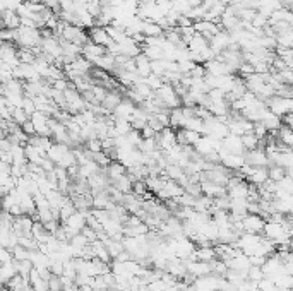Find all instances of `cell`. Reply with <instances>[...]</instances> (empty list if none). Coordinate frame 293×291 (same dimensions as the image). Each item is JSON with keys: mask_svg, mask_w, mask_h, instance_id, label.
Segmentation results:
<instances>
[{"mask_svg": "<svg viewBox=\"0 0 293 291\" xmlns=\"http://www.w3.org/2000/svg\"><path fill=\"white\" fill-rule=\"evenodd\" d=\"M43 34H41L40 28H29V26L21 24V28L17 29V40L15 45L19 48H40Z\"/></svg>", "mask_w": 293, "mask_h": 291, "instance_id": "6da1fadb", "label": "cell"}, {"mask_svg": "<svg viewBox=\"0 0 293 291\" xmlns=\"http://www.w3.org/2000/svg\"><path fill=\"white\" fill-rule=\"evenodd\" d=\"M60 38H64V40L71 41V43H74V45L84 46L88 41H90V33H86L84 28H81V26L67 24V22H65L64 31H62V36Z\"/></svg>", "mask_w": 293, "mask_h": 291, "instance_id": "7a4b0ae2", "label": "cell"}, {"mask_svg": "<svg viewBox=\"0 0 293 291\" xmlns=\"http://www.w3.org/2000/svg\"><path fill=\"white\" fill-rule=\"evenodd\" d=\"M156 98L160 101H163V104L170 110L173 108H179L182 104V99H180V95L177 93V89L172 86V84H163L160 89L156 91Z\"/></svg>", "mask_w": 293, "mask_h": 291, "instance_id": "3957f363", "label": "cell"}, {"mask_svg": "<svg viewBox=\"0 0 293 291\" xmlns=\"http://www.w3.org/2000/svg\"><path fill=\"white\" fill-rule=\"evenodd\" d=\"M268 108L278 116H287L293 113V98H283V96H273L268 103Z\"/></svg>", "mask_w": 293, "mask_h": 291, "instance_id": "277c9868", "label": "cell"}, {"mask_svg": "<svg viewBox=\"0 0 293 291\" xmlns=\"http://www.w3.org/2000/svg\"><path fill=\"white\" fill-rule=\"evenodd\" d=\"M245 156V165L254 166V168H266L269 165V156H268V151L264 147H257V149H250L247 151L244 154Z\"/></svg>", "mask_w": 293, "mask_h": 291, "instance_id": "5b68a950", "label": "cell"}, {"mask_svg": "<svg viewBox=\"0 0 293 291\" xmlns=\"http://www.w3.org/2000/svg\"><path fill=\"white\" fill-rule=\"evenodd\" d=\"M231 45H233V41H231V34L228 31H219L218 34H214L209 40V46L216 57L221 55V53L225 52V50H228Z\"/></svg>", "mask_w": 293, "mask_h": 291, "instance_id": "8992f818", "label": "cell"}, {"mask_svg": "<svg viewBox=\"0 0 293 291\" xmlns=\"http://www.w3.org/2000/svg\"><path fill=\"white\" fill-rule=\"evenodd\" d=\"M50 120H52V116H48L46 113H43V111H36V113L31 115V122H33L36 134L38 135H45V137H50V135H52Z\"/></svg>", "mask_w": 293, "mask_h": 291, "instance_id": "52a82bcc", "label": "cell"}, {"mask_svg": "<svg viewBox=\"0 0 293 291\" xmlns=\"http://www.w3.org/2000/svg\"><path fill=\"white\" fill-rule=\"evenodd\" d=\"M244 230L245 233H254V235H262L266 226V219L261 214H247L244 219Z\"/></svg>", "mask_w": 293, "mask_h": 291, "instance_id": "ba28073f", "label": "cell"}, {"mask_svg": "<svg viewBox=\"0 0 293 291\" xmlns=\"http://www.w3.org/2000/svg\"><path fill=\"white\" fill-rule=\"evenodd\" d=\"M156 141H158V146H160V149L163 151V153H167V151L173 149L175 146H179V141H177V132L172 130V127H167L165 130H161L160 134L156 135Z\"/></svg>", "mask_w": 293, "mask_h": 291, "instance_id": "9c48e42d", "label": "cell"}, {"mask_svg": "<svg viewBox=\"0 0 293 291\" xmlns=\"http://www.w3.org/2000/svg\"><path fill=\"white\" fill-rule=\"evenodd\" d=\"M221 147L228 154H245V147H244V142H242L240 135L228 134L225 139H223Z\"/></svg>", "mask_w": 293, "mask_h": 291, "instance_id": "30bf717a", "label": "cell"}, {"mask_svg": "<svg viewBox=\"0 0 293 291\" xmlns=\"http://www.w3.org/2000/svg\"><path fill=\"white\" fill-rule=\"evenodd\" d=\"M136 110H137V106H136V103L132 101V99H129V98H125V99H122V103L118 104L117 108L113 110V118H118V120H132V115L136 113Z\"/></svg>", "mask_w": 293, "mask_h": 291, "instance_id": "8fae6325", "label": "cell"}, {"mask_svg": "<svg viewBox=\"0 0 293 291\" xmlns=\"http://www.w3.org/2000/svg\"><path fill=\"white\" fill-rule=\"evenodd\" d=\"M187 262V273L192 274L195 279L213 274V266L211 262H202V261H185Z\"/></svg>", "mask_w": 293, "mask_h": 291, "instance_id": "7c38bea8", "label": "cell"}, {"mask_svg": "<svg viewBox=\"0 0 293 291\" xmlns=\"http://www.w3.org/2000/svg\"><path fill=\"white\" fill-rule=\"evenodd\" d=\"M90 40L93 41V43H96L99 46H105V48H108V46H111L115 43V41L111 40L110 34H108L106 28H101V26H95V28L90 29Z\"/></svg>", "mask_w": 293, "mask_h": 291, "instance_id": "4fadbf2b", "label": "cell"}, {"mask_svg": "<svg viewBox=\"0 0 293 291\" xmlns=\"http://www.w3.org/2000/svg\"><path fill=\"white\" fill-rule=\"evenodd\" d=\"M200 187H202V194L207 197H211V199H218V197H223L226 195V187H221V185L214 184V182H209V180H202L200 182Z\"/></svg>", "mask_w": 293, "mask_h": 291, "instance_id": "5bb4252c", "label": "cell"}, {"mask_svg": "<svg viewBox=\"0 0 293 291\" xmlns=\"http://www.w3.org/2000/svg\"><path fill=\"white\" fill-rule=\"evenodd\" d=\"M105 53H106V48H105V46H99V45L93 43L91 40L83 46V57L86 58V60H90L91 64H93V62H95L98 57H103V55H105Z\"/></svg>", "mask_w": 293, "mask_h": 291, "instance_id": "9a60e30c", "label": "cell"}, {"mask_svg": "<svg viewBox=\"0 0 293 291\" xmlns=\"http://www.w3.org/2000/svg\"><path fill=\"white\" fill-rule=\"evenodd\" d=\"M136 71L139 76L142 77V79H146V77H149L153 74V69H151V60H149L148 57L144 55V53H141V55H137L136 58Z\"/></svg>", "mask_w": 293, "mask_h": 291, "instance_id": "2e32d148", "label": "cell"}, {"mask_svg": "<svg viewBox=\"0 0 293 291\" xmlns=\"http://www.w3.org/2000/svg\"><path fill=\"white\" fill-rule=\"evenodd\" d=\"M67 153H71V147L67 144H59V142H53V146L48 149V158L52 161H55V165H59V163L64 160V156Z\"/></svg>", "mask_w": 293, "mask_h": 291, "instance_id": "e0dca14e", "label": "cell"}, {"mask_svg": "<svg viewBox=\"0 0 293 291\" xmlns=\"http://www.w3.org/2000/svg\"><path fill=\"white\" fill-rule=\"evenodd\" d=\"M122 95H118L115 89H111V91H108V95H106V98L103 99V103H101V106L105 108L106 111H110V113H113V110L118 106V104L122 103Z\"/></svg>", "mask_w": 293, "mask_h": 291, "instance_id": "ac0fdd59", "label": "cell"}, {"mask_svg": "<svg viewBox=\"0 0 293 291\" xmlns=\"http://www.w3.org/2000/svg\"><path fill=\"white\" fill-rule=\"evenodd\" d=\"M3 15V22H5L7 29H19L22 24V19L15 10H2Z\"/></svg>", "mask_w": 293, "mask_h": 291, "instance_id": "d6986e66", "label": "cell"}, {"mask_svg": "<svg viewBox=\"0 0 293 291\" xmlns=\"http://www.w3.org/2000/svg\"><path fill=\"white\" fill-rule=\"evenodd\" d=\"M261 123H262V125H264L269 132H275V130H280V129H281V118H280L278 115L273 113L271 110L266 111V115L262 116Z\"/></svg>", "mask_w": 293, "mask_h": 291, "instance_id": "ffe728a7", "label": "cell"}, {"mask_svg": "<svg viewBox=\"0 0 293 291\" xmlns=\"http://www.w3.org/2000/svg\"><path fill=\"white\" fill-rule=\"evenodd\" d=\"M15 274H17V266H15V261L2 264V269H0V279H2L3 285H7V283H9Z\"/></svg>", "mask_w": 293, "mask_h": 291, "instance_id": "44dd1931", "label": "cell"}, {"mask_svg": "<svg viewBox=\"0 0 293 291\" xmlns=\"http://www.w3.org/2000/svg\"><path fill=\"white\" fill-rule=\"evenodd\" d=\"M130 130H134V127L129 120L113 118V135L115 137H118V135H127Z\"/></svg>", "mask_w": 293, "mask_h": 291, "instance_id": "7402d4cb", "label": "cell"}, {"mask_svg": "<svg viewBox=\"0 0 293 291\" xmlns=\"http://www.w3.org/2000/svg\"><path fill=\"white\" fill-rule=\"evenodd\" d=\"M242 142H244L245 151L257 149V147H259V144H261V137L252 130V132H247L245 135H242Z\"/></svg>", "mask_w": 293, "mask_h": 291, "instance_id": "603a6c76", "label": "cell"}, {"mask_svg": "<svg viewBox=\"0 0 293 291\" xmlns=\"http://www.w3.org/2000/svg\"><path fill=\"white\" fill-rule=\"evenodd\" d=\"M142 53H144L149 60H161V58H165V53H163V48H161V46L142 45Z\"/></svg>", "mask_w": 293, "mask_h": 291, "instance_id": "cb8c5ba5", "label": "cell"}, {"mask_svg": "<svg viewBox=\"0 0 293 291\" xmlns=\"http://www.w3.org/2000/svg\"><path fill=\"white\" fill-rule=\"evenodd\" d=\"M15 266H17V274H21L22 278L29 279L31 271L34 269V264L31 262V259H26V261H15Z\"/></svg>", "mask_w": 293, "mask_h": 291, "instance_id": "d4e9b609", "label": "cell"}, {"mask_svg": "<svg viewBox=\"0 0 293 291\" xmlns=\"http://www.w3.org/2000/svg\"><path fill=\"white\" fill-rule=\"evenodd\" d=\"M287 175H288V170L283 168V166H280V165H273L271 168H269V180L276 182V184L283 180Z\"/></svg>", "mask_w": 293, "mask_h": 291, "instance_id": "484cf974", "label": "cell"}, {"mask_svg": "<svg viewBox=\"0 0 293 291\" xmlns=\"http://www.w3.org/2000/svg\"><path fill=\"white\" fill-rule=\"evenodd\" d=\"M264 278H266V274H264V271H262V267H257V266H252L249 269V273H247V279L254 283H259Z\"/></svg>", "mask_w": 293, "mask_h": 291, "instance_id": "4316f807", "label": "cell"}, {"mask_svg": "<svg viewBox=\"0 0 293 291\" xmlns=\"http://www.w3.org/2000/svg\"><path fill=\"white\" fill-rule=\"evenodd\" d=\"M31 118V116L26 113V110L24 108H14V111H12V120L17 125H24L26 122Z\"/></svg>", "mask_w": 293, "mask_h": 291, "instance_id": "83f0119b", "label": "cell"}, {"mask_svg": "<svg viewBox=\"0 0 293 291\" xmlns=\"http://www.w3.org/2000/svg\"><path fill=\"white\" fill-rule=\"evenodd\" d=\"M14 254V261H26V259L31 257V250H28V248H24L22 245H17L12 250Z\"/></svg>", "mask_w": 293, "mask_h": 291, "instance_id": "f1b7e54d", "label": "cell"}, {"mask_svg": "<svg viewBox=\"0 0 293 291\" xmlns=\"http://www.w3.org/2000/svg\"><path fill=\"white\" fill-rule=\"evenodd\" d=\"M22 5L21 0H0V9L2 10H15L17 12V9Z\"/></svg>", "mask_w": 293, "mask_h": 291, "instance_id": "f546056e", "label": "cell"}, {"mask_svg": "<svg viewBox=\"0 0 293 291\" xmlns=\"http://www.w3.org/2000/svg\"><path fill=\"white\" fill-rule=\"evenodd\" d=\"M48 286L50 291H64V286H62V279L55 274H52V278L48 279Z\"/></svg>", "mask_w": 293, "mask_h": 291, "instance_id": "4dcf8cb0", "label": "cell"}, {"mask_svg": "<svg viewBox=\"0 0 293 291\" xmlns=\"http://www.w3.org/2000/svg\"><path fill=\"white\" fill-rule=\"evenodd\" d=\"M285 123H287L288 129H292V130H293V113H290V115L285 116Z\"/></svg>", "mask_w": 293, "mask_h": 291, "instance_id": "1f68e13d", "label": "cell"}, {"mask_svg": "<svg viewBox=\"0 0 293 291\" xmlns=\"http://www.w3.org/2000/svg\"><path fill=\"white\" fill-rule=\"evenodd\" d=\"M292 233H293V226H292Z\"/></svg>", "mask_w": 293, "mask_h": 291, "instance_id": "d6a6232c", "label": "cell"}]
</instances>
